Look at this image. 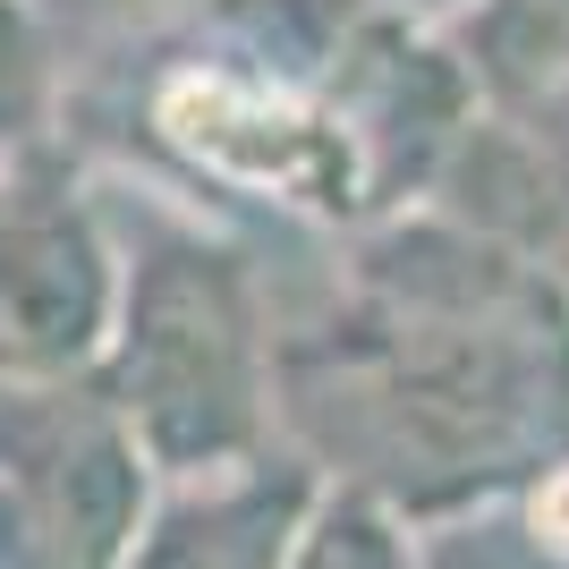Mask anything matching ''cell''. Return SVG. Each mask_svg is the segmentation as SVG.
<instances>
[{
    "label": "cell",
    "instance_id": "6da1fadb",
    "mask_svg": "<svg viewBox=\"0 0 569 569\" xmlns=\"http://www.w3.org/2000/svg\"><path fill=\"white\" fill-rule=\"evenodd\" d=\"M281 382L289 426L366 493L459 510L569 442V307L485 238L417 230L366 256V298Z\"/></svg>",
    "mask_w": 569,
    "mask_h": 569
},
{
    "label": "cell",
    "instance_id": "7a4b0ae2",
    "mask_svg": "<svg viewBox=\"0 0 569 569\" xmlns=\"http://www.w3.org/2000/svg\"><path fill=\"white\" fill-rule=\"evenodd\" d=\"M111 408L128 417L144 459L179 476L247 468L263 433V340L256 298L221 247L153 238L119 298Z\"/></svg>",
    "mask_w": 569,
    "mask_h": 569
},
{
    "label": "cell",
    "instance_id": "3957f363",
    "mask_svg": "<svg viewBox=\"0 0 569 569\" xmlns=\"http://www.w3.org/2000/svg\"><path fill=\"white\" fill-rule=\"evenodd\" d=\"M0 510L26 569H119L144 536V451L128 417L69 382L0 391Z\"/></svg>",
    "mask_w": 569,
    "mask_h": 569
},
{
    "label": "cell",
    "instance_id": "52a82bcc",
    "mask_svg": "<svg viewBox=\"0 0 569 569\" xmlns=\"http://www.w3.org/2000/svg\"><path fill=\"white\" fill-rule=\"evenodd\" d=\"M545 102H552V128L536 137V179H545L552 213H569V86H561V94H545Z\"/></svg>",
    "mask_w": 569,
    "mask_h": 569
},
{
    "label": "cell",
    "instance_id": "277c9868",
    "mask_svg": "<svg viewBox=\"0 0 569 569\" xmlns=\"http://www.w3.org/2000/svg\"><path fill=\"white\" fill-rule=\"evenodd\" d=\"M298 510H307V476L247 468L230 485L170 501L162 519H144L137 552L119 569H281L289 536H298Z\"/></svg>",
    "mask_w": 569,
    "mask_h": 569
},
{
    "label": "cell",
    "instance_id": "5b68a950",
    "mask_svg": "<svg viewBox=\"0 0 569 569\" xmlns=\"http://www.w3.org/2000/svg\"><path fill=\"white\" fill-rule=\"evenodd\" d=\"M468 69L510 102H545L569 86V0H476Z\"/></svg>",
    "mask_w": 569,
    "mask_h": 569
},
{
    "label": "cell",
    "instance_id": "8992f818",
    "mask_svg": "<svg viewBox=\"0 0 569 569\" xmlns=\"http://www.w3.org/2000/svg\"><path fill=\"white\" fill-rule=\"evenodd\" d=\"M298 569H408L400 545H391V519H382L366 493H349L332 519L307 536V561Z\"/></svg>",
    "mask_w": 569,
    "mask_h": 569
}]
</instances>
